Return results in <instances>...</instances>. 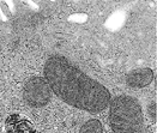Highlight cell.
<instances>
[{
  "instance_id": "obj_4",
  "label": "cell",
  "mask_w": 157,
  "mask_h": 133,
  "mask_svg": "<svg viewBox=\"0 0 157 133\" xmlns=\"http://www.w3.org/2000/svg\"><path fill=\"white\" fill-rule=\"evenodd\" d=\"M2 133H36L31 121L21 114L10 115L4 126Z\"/></svg>"
},
{
  "instance_id": "obj_5",
  "label": "cell",
  "mask_w": 157,
  "mask_h": 133,
  "mask_svg": "<svg viewBox=\"0 0 157 133\" xmlns=\"http://www.w3.org/2000/svg\"><path fill=\"white\" fill-rule=\"evenodd\" d=\"M154 79V72L150 68H140L130 72L126 77V83L132 88H143L149 85Z\"/></svg>"
},
{
  "instance_id": "obj_3",
  "label": "cell",
  "mask_w": 157,
  "mask_h": 133,
  "mask_svg": "<svg viewBox=\"0 0 157 133\" xmlns=\"http://www.w3.org/2000/svg\"><path fill=\"white\" fill-rule=\"evenodd\" d=\"M51 88L47 80L41 77L30 79L24 88V98L31 107L46 106L51 100Z\"/></svg>"
},
{
  "instance_id": "obj_1",
  "label": "cell",
  "mask_w": 157,
  "mask_h": 133,
  "mask_svg": "<svg viewBox=\"0 0 157 133\" xmlns=\"http://www.w3.org/2000/svg\"><path fill=\"white\" fill-rule=\"evenodd\" d=\"M44 77L51 90L70 106L100 113L110 103V93L105 86L88 77L61 55H53L47 60Z\"/></svg>"
},
{
  "instance_id": "obj_2",
  "label": "cell",
  "mask_w": 157,
  "mask_h": 133,
  "mask_svg": "<svg viewBox=\"0 0 157 133\" xmlns=\"http://www.w3.org/2000/svg\"><path fill=\"white\" fill-rule=\"evenodd\" d=\"M109 124L114 133H146L139 102L131 96H119L112 101Z\"/></svg>"
},
{
  "instance_id": "obj_6",
  "label": "cell",
  "mask_w": 157,
  "mask_h": 133,
  "mask_svg": "<svg viewBox=\"0 0 157 133\" xmlns=\"http://www.w3.org/2000/svg\"><path fill=\"white\" fill-rule=\"evenodd\" d=\"M79 133H103L102 124L98 120H89L82 126Z\"/></svg>"
}]
</instances>
